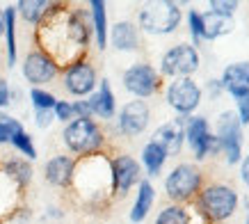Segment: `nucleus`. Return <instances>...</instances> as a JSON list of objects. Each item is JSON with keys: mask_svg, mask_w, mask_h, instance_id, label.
Segmentation results:
<instances>
[{"mask_svg": "<svg viewBox=\"0 0 249 224\" xmlns=\"http://www.w3.org/2000/svg\"><path fill=\"white\" fill-rule=\"evenodd\" d=\"M91 39L89 12L69 2H53L46 19L35 28V46L48 53L60 67L87 57Z\"/></svg>", "mask_w": 249, "mask_h": 224, "instance_id": "nucleus-1", "label": "nucleus"}, {"mask_svg": "<svg viewBox=\"0 0 249 224\" xmlns=\"http://www.w3.org/2000/svg\"><path fill=\"white\" fill-rule=\"evenodd\" d=\"M71 190L87 204L89 208L107 206L112 194V179H110V153L80 158L76 163V176Z\"/></svg>", "mask_w": 249, "mask_h": 224, "instance_id": "nucleus-2", "label": "nucleus"}, {"mask_svg": "<svg viewBox=\"0 0 249 224\" xmlns=\"http://www.w3.org/2000/svg\"><path fill=\"white\" fill-rule=\"evenodd\" d=\"M240 194L227 183H206L195 199V210L206 224H224L235 215Z\"/></svg>", "mask_w": 249, "mask_h": 224, "instance_id": "nucleus-3", "label": "nucleus"}, {"mask_svg": "<svg viewBox=\"0 0 249 224\" xmlns=\"http://www.w3.org/2000/svg\"><path fill=\"white\" fill-rule=\"evenodd\" d=\"M62 142L69 149V153L80 160V158L107 153V135L96 119H73L69 121L62 131Z\"/></svg>", "mask_w": 249, "mask_h": 224, "instance_id": "nucleus-4", "label": "nucleus"}, {"mask_svg": "<svg viewBox=\"0 0 249 224\" xmlns=\"http://www.w3.org/2000/svg\"><path fill=\"white\" fill-rule=\"evenodd\" d=\"M183 21V9L178 2L172 0H160V2H149L137 12V30L151 37H165L178 30Z\"/></svg>", "mask_w": 249, "mask_h": 224, "instance_id": "nucleus-5", "label": "nucleus"}, {"mask_svg": "<svg viewBox=\"0 0 249 224\" xmlns=\"http://www.w3.org/2000/svg\"><path fill=\"white\" fill-rule=\"evenodd\" d=\"M204 186H206L204 172L199 169L196 163H178L165 176L167 199H169V204H178V206L195 204L196 194L201 192Z\"/></svg>", "mask_w": 249, "mask_h": 224, "instance_id": "nucleus-6", "label": "nucleus"}, {"mask_svg": "<svg viewBox=\"0 0 249 224\" xmlns=\"http://www.w3.org/2000/svg\"><path fill=\"white\" fill-rule=\"evenodd\" d=\"M201 57L192 44H176L172 48H167L160 55V64H158V74L162 78L176 80V78H192L199 71Z\"/></svg>", "mask_w": 249, "mask_h": 224, "instance_id": "nucleus-7", "label": "nucleus"}, {"mask_svg": "<svg viewBox=\"0 0 249 224\" xmlns=\"http://www.w3.org/2000/svg\"><path fill=\"white\" fill-rule=\"evenodd\" d=\"M162 75L158 74V69L149 64V62H135L128 69H124L121 74V85L133 98H151L162 92Z\"/></svg>", "mask_w": 249, "mask_h": 224, "instance_id": "nucleus-8", "label": "nucleus"}, {"mask_svg": "<svg viewBox=\"0 0 249 224\" xmlns=\"http://www.w3.org/2000/svg\"><path fill=\"white\" fill-rule=\"evenodd\" d=\"M213 135L217 137L219 144V156L224 158L227 165H240L242 160V126L233 110H224L215 121V131Z\"/></svg>", "mask_w": 249, "mask_h": 224, "instance_id": "nucleus-9", "label": "nucleus"}, {"mask_svg": "<svg viewBox=\"0 0 249 224\" xmlns=\"http://www.w3.org/2000/svg\"><path fill=\"white\" fill-rule=\"evenodd\" d=\"M60 75H62V87L67 90V94L76 98H87L98 87V71L89 57H80V60L62 67Z\"/></svg>", "mask_w": 249, "mask_h": 224, "instance_id": "nucleus-10", "label": "nucleus"}, {"mask_svg": "<svg viewBox=\"0 0 249 224\" xmlns=\"http://www.w3.org/2000/svg\"><path fill=\"white\" fill-rule=\"evenodd\" d=\"M204 98V90L195 78H176L165 87V101L178 117H192Z\"/></svg>", "mask_w": 249, "mask_h": 224, "instance_id": "nucleus-11", "label": "nucleus"}, {"mask_svg": "<svg viewBox=\"0 0 249 224\" xmlns=\"http://www.w3.org/2000/svg\"><path fill=\"white\" fill-rule=\"evenodd\" d=\"M185 142L190 144L196 163L206 160L208 156H219L217 137L213 135L208 119L201 117V114H192V117L185 119Z\"/></svg>", "mask_w": 249, "mask_h": 224, "instance_id": "nucleus-12", "label": "nucleus"}, {"mask_svg": "<svg viewBox=\"0 0 249 224\" xmlns=\"http://www.w3.org/2000/svg\"><path fill=\"white\" fill-rule=\"evenodd\" d=\"M21 74L25 82H30L32 87H44L62 74V67L46 51L32 46L21 62Z\"/></svg>", "mask_w": 249, "mask_h": 224, "instance_id": "nucleus-13", "label": "nucleus"}, {"mask_svg": "<svg viewBox=\"0 0 249 224\" xmlns=\"http://www.w3.org/2000/svg\"><path fill=\"white\" fill-rule=\"evenodd\" d=\"M110 179L114 197H126L142 181V165L130 153H114L110 156Z\"/></svg>", "mask_w": 249, "mask_h": 224, "instance_id": "nucleus-14", "label": "nucleus"}, {"mask_svg": "<svg viewBox=\"0 0 249 224\" xmlns=\"http://www.w3.org/2000/svg\"><path fill=\"white\" fill-rule=\"evenodd\" d=\"M149 121H151V108L146 101H140V98H133L128 103H124L114 117V126H117V133L121 137H137L142 135L146 128H149Z\"/></svg>", "mask_w": 249, "mask_h": 224, "instance_id": "nucleus-15", "label": "nucleus"}, {"mask_svg": "<svg viewBox=\"0 0 249 224\" xmlns=\"http://www.w3.org/2000/svg\"><path fill=\"white\" fill-rule=\"evenodd\" d=\"M76 163L78 160L73 156H64V153L48 158L44 165V181L57 190H71L76 176Z\"/></svg>", "mask_w": 249, "mask_h": 224, "instance_id": "nucleus-16", "label": "nucleus"}, {"mask_svg": "<svg viewBox=\"0 0 249 224\" xmlns=\"http://www.w3.org/2000/svg\"><path fill=\"white\" fill-rule=\"evenodd\" d=\"M185 119L188 117H174L162 126H158L151 135V142H156L167 156H178L185 144Z\"/></svg>", "mask_w": 249, "mask_h": 224, "instance_id": "nucleus-17", "label": "nucleus"}, {"mask_svg": "<svg viewBox=\"0 0 249 224\" xmlns=\"http://www.w3.org/2000/svg\"><path fill=\"white\" fill-rule=\"evenodd\" d=\"M217 80L222 85V92L231 94L235 101L238 98H247L249 96V60L233 62V64L224 67V71H222V75Z\"/></svg>", "mask_w": 249, "mask_h": 224, "instance_id": "nucleus-18", "label": "nucleus"}, {"mask_svg": "<svg viewBox=\"0 0 249 224\" xmlns=\"http://www.w3.org/2000/svg\"><path fill=\"white\" fill-rule=\"evenodd\" d=\"M107 46L117 53H137L142 46L140 30L133 21H117L107 32Z\"/></svg>", "mask_w": 249, "mask_h": 224, "instance_id": "nucleus-19", "label": "nucleus"}, {"mask_svg": "<svg viewBox=\"0 0 249 224\" xmlns=\"http://www.w3.org/2000/svg\"><path fill=\"white\" fill-rule=\"evenodd\" d=\"M91 108V114L101 121H112L117 117V96L112 92V85L107 78H101L98 80V87L94 94L87 96Z\"/></svg>", "mask_w": 249, "mask_h": 224, "instance_id": "nucleus-20", "label": "nucleus"}, {"mask_svg": "<svg viewBox=\"0 0 249 224\" xmlns=\"http://www.w3.org/2000/svg\"><path fill=\"white\" fill-rule=\"evenodd\" d=\"M0 172L5 174V176H7L21 192H25V190L30 187L32 179H35L32 163L30 160H25V158H21V156H12V158L0 160Z\"/></svg>", "mask_w": 249, "mask_h": 224, "instance_id": "nucleus-21", "label": "nucleus"}, {"mask_svg": "<svg viewBox=\"0 0 249 224\" xmlns=\"http://www.w3.org/2000/svg\"><path fill=\"white\" fill-rule=\"evenodd\" d=\"M89 23H91V37L94 44L101 53L107 48V32H110V23H107V5L103 0H91L89 5Z\"/></svg>", "mask_w": 249, "mask_h": 224, "instance_id": "nucleus-22", "label": "nucleus"}, {"mask_svg": "<svg viewBox=\"0 0 249 224\" xmlns=\"http://www.w3.org/2000/svg\"><path fill=\"white\" fill-rule=\"evenodd\" d=\"M153 204H156V187H153V183L149 179H142L137 183L135 202H133V208L128 213V220L133 224H142L151 213Z\"/></svg>", "mask_w": 249, "mask_h": 224, "instance_id": "nucleus-23", "label": "nucleus"}, {"mask_svg": "<svg viewBox=\"0 0 249 224\" xmlns=\"http://www.w3.org/2000/svg\"><path fill=\"white\" fill-rule=\"evenodd\" d=\"M21 199H23V192L5 176V174L0 172V222L12 220V217L23 208Z\"/></svg>", "mask_w": 249, "mask_h": 224, "instance_id": "nucleus-24", "label": "nucleus"}, {"mask_svg": "<svg viewBox=\"0 0 249 224\" xmlns=\"http://www.w3.org/2000/svg\"><path fill=\"white\" fill-rule=\"evenodd\" d=\"M2 21H5V32H2V37H5V57H7V67L12 69L18 62V39H16V21H18V16H16L14 5H7L2 9Z\"/></svg>", "mask_w": 249, "mask_h": 224, "instance_id": "nucleus-25", "label": "nucleus"}, {"mask_svg": "<svg viewBox=\"0 0 249 224\" xmlns=\"http://www.w3.org/2000/svg\"><path fill=\"white\" fill-rule=\"evenodd\" d=\"M167 153L162 149H160L156 142H149L142 147V153H140V165H142V169L146 172V176H149V181L156 179L160 172H162V167H165L167 163Z\"/></svg>", "mask_w": 249, "mask_h": 224, "instance_id": "nucleus-26", "label": "nucleus"}, {"mask_svg": "<svg viewBox=\"0 0 249 224\" xmlns=\"http://www.w3.org/2000/svg\"><path fill=\"white\" fill-rule=\"evenodd\" d=\"M51 5H53V0H18L14 7H16V16H21L28 25L37 28L39 23L46 19V14L51 12Z\"/></svg>", "mask_w": 249, "mask_h": 224, "instance_id": "nucleus-27", "label": "nucleus"}, {"mask_svg": "<svg viewBox=\"0 0 249 224\" xmlns=\"http://www.w3.org/2000/svg\"><path fill=\"white\" fill-rule=\"evenodd\" d=\"M204 19V30H206V41H215L219 37H227L235 30V21L233 16H219L213 14V12H206L201 14Z\"/></svg>", "mask_w": 249, "mask_h": 224, "instance_id": "nucleus-28", "label": "nucleus"}, {"mask_svg": "<svg viewBox=\"0 0 249 224\" xmlns=\"http://www.w3.org/2000/svg\"><path fill=\"white\" fill-rule=\"evenodd\" d=\"M195 220V210L188 206H178V204H167L165 208L156 215L153 224H192Z\"/></svg>", "mask_w": 249, "mask_h": 224, "instance_id": "nucleus-29", "label": "nucleus"}, {"mask_svg": "<svg viewBox=\"0 0 249 224\" xmlns=\"http://www.w3.org/2000/svg\"><path fill=\"white\" fill-rule=\"evenodd\" d=\"M9 144L14 147L18 153H21V158H25V160H37V147H35V140H32V135L25 131V128H21V131H16L14 135H12V140H9Z\"/></svg>", "mask_w": 249, "mask_h": 224, "instance_id": "nucleus-30", "label": "nucleus"}, {"mask_svg": "<svg viewBox=\"0 0 249 224\" xmlns=\"http://www.w3.org/2000/svg\"><path fill=\"white\" fill-rule=\"evenodd\" d=\"M30 103H32V110H53L55 103H57V96L53 92L44 90V87H32Z\"/></svg>", "mask_w": 249, "mask_h": 224, "instance_id": "nucleus-31", "label": "nucleus"}, {"mask_svg": "<svg viewBox=\"0 0 249 224\" xmlns=\"http://www.w3.org/2000/svg\"><path fill=\"white\" fill-rule=\"evenodd\" d=\"M188 32L192 37V46H199L201 41H206V30H204V19H201V12L196 9H190L188 12Z\"/></svg>", "mask_w": 249, "mask_h": 224, "instance_id": "nucleus-32", "label": "nucleus"}, {"mask_svg": "<svg viewBox=\"0 0 249 224\" xmlns=\"http://www.w3.org/2000/svg\"><path fill=\"white\" fill-rule=\"evenodd\" d=\"M21 128H23L21 119H16V117H12L7 112H0V144H9L12 135L16 131H21Z\"/></svg>", "mask_w": 249, "mask_h": 224, "instance_id": "nucleus-33", "label": "nucleus"}, {"mask_svg": "<svg viewBox=\"0 0 249 224\" xmlns=\"http://www.w3.org/2000/svg\"><path fill=\"white\" fill-rule=\"evenodd\" d=\"M235 9H238V2L235 0H211L208 2V12L219 16H233Z\"/></svg>", "mask_w": 249, "mask_h": 224, "instance_id": "nucleus-34", "label": "nucleus"}, {"mask_svg": "<svg viewBox=\"0 0 249 224\" xmlns=\"http://www.w3.org/2000/svg\"><path fill=\"white\" fill-rule=\"evenodd\" d=\"M53 117H55V121H60V124H64V126H67L69 121H73L71 101H62V98H57V103H55V108H53Z\"/></svg>", "mask_w": 249, "mask_h": 224, "instance_id": "nucleus-35", "label": "nucleus"}, {"mask_svg": "<svg viewBox=\"0 0 249 224\" xmlns=\"http://www.w3.org/2000/svg\"><path fill=\"white\" fill-rule=\"evenodd\" d=\"M71 110H73V119H94L87 98H76V101H71Z\"/></svg>", "mask_w": 249, "mask_h": 224, "instance_id": "nucleus-36", "label": "nucleus"}, {"mask_svg": "<svg viewBox=\"0 0 249 224\" xmlns=\"http://www.w3.org/2000/svg\"><path fill=\"white\" fill-rule=\"evenodd\" d=\"M53 110H35V126L39 128V131H46V128L53 126Z\"/></svg>", "mask_w": 249, "mask_h": 224, "instance_id": "nucleus-37", "label": "nucleus"}, {"mask_svg": "<svg viewBox=\"0 0 249 224\" xmlns=\"http://www.w3.org/2000/svg\"><path fill=\"white\" fill-rule=\"evenodd\" d=\"M235 117L240 121V126H247L249 124V96L247 98H238L235 101Z\"/></svg>", "mask_w": 249, "mask_h": 224, "instance_id": "nucleus-38", "label": "nucleus"}, {"mask_svg": "<svg viewBox=\"0 0 249 224\" xmlns=\"http://www.w3.org/2000/svg\"><path fill=\"white\" fill-rule=\"evenodd\" d=\"M9 105H12V87H9V82L0 74V112L5 108H9Z\"/></svg>", "mask_w": 249, "mask_h": 224, "instance_id": "nucleus-39", "label": "nucleus"}, {"mask_svg": "<svg viewBox=\"0 0 249 224\" xmlns=\"http://www.w3.org/2000/svg\"><path fill=\"white\" fill-rule=\"evenodd\" d=\"M240 181L249 187V153L242 156V160H240Z\"/></svg>", "mask_w": 249, "mask_h": 224, "instance_id": "nucleus-40", "label": "nucleus"}, {"mask_svg": "<svg viewBox=\"0 0 249 224\" xmlns=\"http://www.w3.org/2000/svg\"><path fill=\"white\" fill-rule=\"evenodd\" d=\"M208 94H211V96H219V94H222V85H219V80L208 82Z\"/></svg>", "mask_w": 249, "mask_h": 224, "instance_id": "nucleus-41", "label": "nucleus"}, {"mask_svg": "<svg viewBox=\"0 0 249 224\" xmlns=\"http://www.w3.org/2000/svg\"><path fill=\"white\" fill-rule=\"evenodd\" d=\"M48 217H64V213H62L60 208H48V213H46Z\"/></svg>", "mask_w": 249, "mask_h": 224, "instance_id": "nucleus-42", "label": "nucleus"}, {"mask_svg": "<svg viewBox=\"0 0 249 224\" xmlns=\"http://www.w3.org/2000/svg\"><path fill=\"white\" fill-rule=\"evenodd\" d=\"M2 32H5V21H2V9H0V37H2Z\"/></svg>", "mask_w": 249, "mask_h": 224, "instance_id": "nucleus-43", "label": "nucleus"}, {"mask_svg": "<svg viewBox=\"0 0 249 224\" xmlns=\"http://www.w3.org/2000/svg\"><path fill=\"white\" fill-rule=\"evenodd\" d=\"M245 224H247V222H245Z\"/></svg>", "mask_w": 249, "mask_h": 224, "instance_id": "nucleus-44", "label": "nucleus"}]
</instances>
